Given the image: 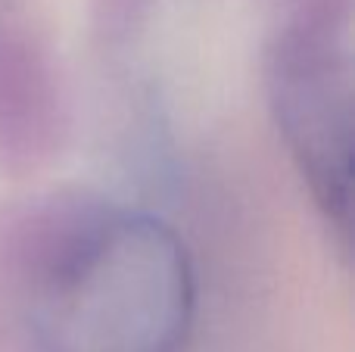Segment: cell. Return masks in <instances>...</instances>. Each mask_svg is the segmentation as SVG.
<instances>
[{
  "label": "cell",
  "instance_id": "1",
  "mask_svg": "<svg viewBox=\"0 0 355 352\" xmlns=\"http://www.w3.org/2000/svg\"><path fill=\"white\" fill-rule=\"evenodd\" d=\"M193 268L153 215H110L72 237L35 299L41 352H181L193 324Z\"/></svg>",
  "mask_w": 355,
  "mask_h": 352
},
{
  "label": "cell",
  "instance_id": "2",
  "mask_svg": "<svg viewBox=\"0 0 355 352\" xmlns=\"http://www.w3.org/2000/svg\"><path fill=\"white\" fill-rule=\"evenodd\" d=\"M349 19L309 16L281 37L271 69L275 112L312 193L327 212L349 209L352 60Z\"/></svg>",
  "mask_w": 355,
  "mask_h": 352
}]
</instances>
